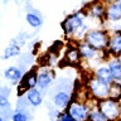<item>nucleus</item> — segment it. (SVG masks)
Listing matches in <instances>:
<instances>
[{"mask_svg": "<svg viewBox=\"0 0 121 121\" xmlns=\"http://www.w3.org/2000/svg\"><path fill=\"white\" fill-rule=\"evenodd\" d=\"M108 38L110 33L106 29H90L83 38V42H86L87 44H90L97 51L102 52L107 49Z\"/></svg>", "mask_w": 121, "mask_h": 121, "instance_id": "obj_2", "label": "nucleus"}, {"mask_svg": "<svg viewBox=\"0 0 121 121\" xmlns=\"http://www.w3.org/2000/svg\"><path fill=\"white\" fill-rule=\"evenodd\" d=\"M77 49L79 52V56H81V59L83 62L91 63V60H96L97 63H100V60L102 59V54L100 51L95 49L93 47H91L90 44H87L86 42H78L77 44Z\"/></svg>", "mask_w": 121, "mask_h": 121, "instance_id": "obj_6", "label": "nucleus"}, {"mask_svg": "<svg viewBox=\"0 0 121 121\" xmlns=\"http://www.w3.org/2000/svg\"><path fill=\"white\" fill-rule=\"evenodd\" d=\"M64 59L67 60L69 64H78L79 62H82L81 59V56H79V52L77 49V45H68L67 51H66V56H64Z\"/></svg>", "mask_w": 121, "mask_h": 121, "instance_id": "obj_13", "label": "nucleus"}, {"mask_svg": "<svg viewBox=\"0 0 121 121\" xmlns=\"http://www.w3.org/2000/svg\"><path fill=\"white\" fill-rule=\"evenodd\" d=\"M4 77H5L6 79H9V81H13L15 83V82H18L19 79H22L23 71L19 67L11 66V67L6 68V69L4 71Z\"/></svg>", "mask_w": 121, "mask_h": 121, "instance_id": "obj_17", "label": "nucleus"}, {"mask_svg": "<svg viewBox=\"0 0 121 121\" xmlns=\"http://www.w3.org/2000/svg\"><path fill=\"white\" fill-rule=\"evenodd\" d=\"M53 81L51 73L48 71H40L38 72V79H37V87L39 90H45L51 86Z\"/></svg>", "mask_w": 121, "mask_h": 121, "instance_id": "obj_16", "label": "nucleus"}, {"mask_svg": "<svg viewBox=\"0 0 121 121\" xmlns=\"http://www.w3.org/2000/svg\"><path fill=\"white\" fill-rule=\"evenodd\" d=\"M105 4V5H108V4H113V3H117V0H100Z\"/></svg>", "mask_w": 121, "mask_h": 121, "instance_id": "obj_25", "label": "nucleus"}, {"mask_svg": "<svg viewBox=\"0 0 121 121\" xmlns=\"http://www.w3.org/2000/svg\"><path fill=\"white\" fill-rule=\"evenodd\" d=\"M88 91L96 100H104L110 97V83L102 81L97 77H91L87 82Z\"/></svg>", "mask_w": 121, "mask_h": 121, "instance_id": "obj_4", "label": "nucleus"}, {"mask_svg": "<svg viewBox=\"0 0 121 121\" xmlns=\"http://www.w3.org/2000/svg\"><path fill=\"white\" fill-rule=\"evenodd\" d=\"M26 101L29 102V105L34 106V107H38V106L42 105L43 102V97H42V93L39 92L38 88H30L26 91Z\"/></svg>", "mask_w": 121, "mask_h": 121, "instance_id": "obj_15", "label": "nucleus"}, {"mask_svg": "<svg viewBox=\"0 0 121 121\" xmlns=\"http://www.w3.org/2000/svg\"><path fill=\"white\" fill-rule=\"evenodd\" d=\"M117 59H119V60H120V63H121V54H120L119 57H117Z\"/></svg>", "mask_w": 121, "mask_h": 121, "instance_id": "obj_26", "label": "nucleus"}, {"mask_svg": "<svg viewBox=\"0 0 121 121\" xmlns=\"http://www.w3.org/2000/svg\"><path fill=\"white\" fill-rule=\"evenodd\" d=\"M107 52L112 57H119L121 54V30H113L110 34Z\"/></svg>", "mask_w": 121, "mask_h": 121, "instance_id": "obj_8", "label": "nucleus"}, {"mask_svg": "<svg viewBox=\"0 0 121 121\" xmlns=\"http://www.w3.org/2000/svg\"><path fill=\"white\" fill-rule=\"evenodd\" d=\"M20 53V48L19 45H17L15 43H11L10 45H8L4 51V58L8 59V58H11V57H15Z\"/></svg>", "mask_w": 121, "mask_h": 121, "instance_id": "obj_20", "label": "nucleus"}, {"mask_svg": "<svg viewBox=\"0 0 121 121\" xmlns=\"http://www.w3.org/2000/svg\"><path fill=\"white\" fill-rule=\"evenodd\" d=\"M97 108L110 121H117L121 117V104L119 100H115V98L107 97L104 100H98Z\"/></svg>", "mask_w": 121, "mask_h": 121, "instance_id": "obj_3", "label": "nucleus"}, {"mask_svg": "<svg viewBox=\"0 0 121 121\" xmlns=\"http://www.w3.org/2000/svg\"><path fill=\"white\" fill-rule=\"evenodd\" d=\"M119 101H120V104H121V98H120V100H119Z\"/></svg>", "mask_w": 121, "mask_h": 121, "instance_id": "obj_29", "label": "nucleus"}, {"mask_svg": "<svg viewBox=\"0 0 121 121\" xmlns=\"http://www.w3.org/2000/svg\"><path fill=\"white\" fill-rule=\"evenodd\" d=\"M87 17L97 20H106V5L100 0H95L92 4H90L88 9L85 10Z\"/></svg>", "mask_w": 121, "mask_h": 121, "instance_id": "obj_7", "label": "nucleus"}, {"mask_svg": "<svg viewBox=\"0 0 121 121\" xmlns=\"http://www.w3.org/2000/svg\"><path fill=\"white\" fill-rule=\"evenodd\" d=\"M110 97L115 98V100H120L121 98V85L117 82H112L110 85Z\"/></svg>", "mask_w": 121, "mask_h": 121, "instance_id": "obj_21", "label": "nucleus"}, {"mask_svg": "<svg viewBox=\"0 0 121 121\" xmlns=\"http://www.w3.org/2000/svg\"><path fill=\"white\" fill-rule=\"evenodd\" d=\"M87 121H110V120L97 107H95V108H91L88 117H87Z\"/></svg>", "mask_w": 121, "mask_h": 121, "instance_id": "obj_19", "label": "nucleus"}, {"mask_svg": "<svg viewBox=\"0 0 121 121\" xmlns=\"http://www.w3.org/2000/svg\"><path fill=\"white\" fill-rule=\"evenodd\" d=\"M71 101V95L69 92H67V91H58L54 97H53V104H54L58 108H64L67 107L68 104H69Z\"/></svg>", "mask_w": 121, "mask_h": 121, "instance_id": "obj_12", "label": "nucleus"}, {"mask_svg": "<svg viewBox=\"0 0 121 121\" xmlns=\"http://www.w3.org/2000/svg\"><path fill=\"white\" fill-rule=\"evenodd\" d=\"M117 3H119V4H120V5H121V0H117Z\"/></svg>", "mask_w": 121, "mask_h": 121, "instance_id": "obj_28", "label": "nucleus"}, {"mask_svg": "<svg viewBox=\"0 0 121 121\" xmlns=\"http://www.w3.org/2000/svg\"><path fill=\"white\" fill-rule=\"evenodd\" d=\"M8 95H9V92L0 93V108H9L10 107L9 100H8Z\"/></svg>", "mask_w": 121, "mask_h": 121, "instance_id": "obj_23", "label": "nucleus"}, {"mask_svg": "<svg viewBox=\"0 0 121 121\" xmlns=\"http://www.w3.org/2000/svg\"><path fill=\"white\" fill-rule=\"evenodd\" d=\"M25 20H26V23H28L30 26H33V28H39V26L43 24L42 18L38 14H35V13H28L26 17H25Z\"/></svg>", "mask_w": 121, "mask_h": 121, "instance_id": "obj_18", "label": "nucleus"}, {"mask_svg": "<svg viewBox=\"0 0 121 121\" xmlns=\"http://www.w3.org/2000/svg\"><path fill=\"white\" fill-rule=\"evenodd\" d=\"M37 79H38V73L37 71H32V72H28L25 76L22 77V85H23V90H30V88H34L37 87Z\"/></svg>", "mask_w": 121, "mask_h": 121, "instance_id": "obj_14", "label": "nucleus"}, {"mask_svg": "<svg viewBox=\"0 0 121 121\" xmlns=\"http://www.w3.org/2000/svg\"><path fill=\"white\" fill-rule=\"evenodd\" d=\"M0 121H4V119H3V116H0Z\"/></svg>", "mask_w": 121, "mask_h": 121, "instance_id": "obj_27", "label": "nucleus"}, {"mask_svg": "<svg viewBox=\"0 0 121 121\" xmlns=\"http://www.w3.org/2000/svg\"><path fill=\"white\" fill-rule=\"evenodd\" d=\"M107 67L110 69V73H111L113 82H117L121 85V63L117 59V57H111L107 60Z\"/></svg>", "mask_w": 121, "mask_h": 121, "instance_id": "obj_10", "label": "nucleus"}, {"mask_svg": "<svg viewBox=\"0 0 121 121\" xmlns=\"http://www.w3.org/2000/svg\"><path fill=\"white\" fill-rule=\"evenodd\" d=\"M11 121H28V115L24 110H17L11 116Z\"/></svg>", "mask_w": 121, "mask_h": 121, "instance_id": "obj_22", "label": "nucleus"}, {"mask_svg": "<svg viewBox=\"0 0 121 121\" xmlns=\"http://www.w3.org/2000/svg\"><path fill=\"white\" fill-rule=\"evenodd\" d=\"M90 111H91V108L85 104V102H79V101H76L73 98H71L69 104L67 106L66 112H68L77 121H87Z\"/></svg>", "mask_w": 121, "mask_h": 121, "instance_id": "obj_5", "label": "nucleus"}, {"mask_svg": "<svg viewBox=\"0 0 121 121\" xmlns=\"http://www.w3.org/2000/svg\"><path fill=\"white\" fill-rule=\"evenodd\" d=\"M93 76L102 79V81L110 83V85L113 82V79L111 77V73H110V69L107 67V63L106 64H97V67L95 68V71H93Z\"/></svg>", "mask_w": 121, "mask_h": 121, "instance_id": "obj_11", "label": "nucleus"}, {"mask_svg": "<svg viewBox=\"0 0 121 121\" xmlns=\"http://www.w3.org/2000/svg\"><path fill=\"white\" fill-rule=\"evenodd\" d=\"M86 11L85 10H78L76 13L68 15V17L62 22V30L63 34L67 38H73L76 35V33L85 25V20H86Z\"/></svg>", "mask_w": 121, "mask_h": 121, "instance_id": "obj_1", "label": "nucleus"}, {"mask_svg": "<svg viewBox=\"0 0 121 121\" xmlns=\"http://www.w3.org/2000/svg\"><path fill=\"white\" fill-rule=\"evenodd\" d=\"M57 121H77V120H74L68 112H60L58 115V120Z\"/></svg>", "mask_w": 121, "mask_h": 121, "instance_id": "obj_24", "label": "nucleus"}, {"mask_svg": "<svg viewBox=\"0 0 121 121\" xmlns=\"http://www.w3.org/2000/svg\"><path fill=\"white\" fill-rule=\"evenodd\" d=\"M121 20V5L119 3H113L106 5V22L117 23Z\"/></svg>", "mask_w": 121, "mask_h": 121, "instance_id": "obj_9", "label": "nucleus"}]
</instances>
